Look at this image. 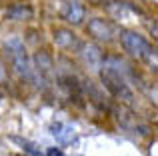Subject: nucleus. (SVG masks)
<instances>
[{"instance_id":"1","label":"nucleus","mask_w":158,"mask_h":156,"mask_svg":"<svg viewBox=\"0 0 158 156\" xmlns=\"http://www.w3.org/2000/svg\"><path fill=\"white\" fill-rule=\"evenodd\" d=\"M100 76H102V82H104L106 90L112 94L114 98H118V100H124V102H130L132 98H134V94H132V90L128 88L126 80L122 78L118 68H112V66H100Z\"/></svg>"},{"instance_id":"2","label":"nucleus","mask_w":158,"mask_h":156,"mask_svg":"<svg viewBox=\"0 0 158 156\" xmlns=\"http://www.w3.org/2000/svg\"><path fill=\"white\" fill-rule=\"evenodd\" d=\"M120 40H122L124 48H126V52H130L132 56H136V58H142V60H148V62L156 64V54H154V48H152V44L148 42V40H144L140 34H136V32H122L120 34Z\"/></svg>"},{"instance_id":"3","label":"nucleus","mask_w":158,"mask_h":156,"mask_svg":"<svg viewBox=\"0 0 158 156\" xmlns=\"http://www.w3.org/2000/svg\"><path fill=\"white\" fill-rule=\"evenodd\" d=\"M6 50L10 52L12 56V62H14L16 70L24 76H30V62H28V56H26V50H24V44L20 42L18 38H12L6 42Z\"/></svg>"},{"instance_id":"4","label":"nucleus","mask_w":158,"mask_h":156,"mask_svg":"<svg viewBox=\"0 0 158 156\" xmlns=\"http://www.w3.org/2000/svg\"><path fill=\"white\" fill-rule=\"evenodd\" d=\"M60 16L70 24H80L84 20V6L80 2H76V0H70V2H66L62 6Z\"/></svg>"},{"instance_id":"5","label":"nucleus","mask_w":158,"mask_h":156,"mask_svg":"<svg viewBox=\"0 0 158 156\" xmlns=\"http://www.w3.org/2000/svg\"><path fill=\"white\" fill-rule=\"evenodd\" d=\"M54 42L62 48H70V50H72V48L74 50L82 48V44H80V40L76 38V34L66 30V28H56V30H54Z\"/></svg>"},{"instance_id":"6","label":"nucleus","mask_w":158,"mask_h":156,"mask_svg":"<svg viewBox=\"0 0 158 156\" xmlns=\"http://www.w3.org/2000/svg\"><path fill=\"white\" fill-rule=\"evenodd\" d=\"M88 32H90V34H92L96 40H104V42L112 40V28H110V24H108L106 20H102V18L90 20Z\"/></svg>"},{"instance_id":"7","label":"nucleus","mask_w":158,"mask_h":156,"mask_svg":"<svg viewBox=\"0 0 158 156\" xmlns=\"http://www.w3.org/2000/svg\"><path fill=\"white\" fill-rule=\"evenodd\" d=\"M32 8L26 6V4H14V6H10L6 10V16L10 20H30L32 18Z\"/></svg>"},{"instance_id":"8","label":"nucleus","mask_w":158,"mask_h":156,"mask_svg":"<svg viewBox=\"0 0 158 156\" xmlns=\"http://www.w3.org/2000/svg\"><path fill=\"white\" fill-rule=\"evenodd\" d=\"M52 134L56 140H60L62 144H68L74 140V128L70 124H54L52 126Z\"/></svg>"},{"instance_id":"9","label":"nucleus","mask_w":158,"mask_h":156,"mask_svg":"<svg viewBox=\"0 0 158 156\" xmlns=\"http://www.w3.org/2000/svg\"><path fill=\"white\" fill-rule=\"evenodd\" d=\"M84 56H86V62L94 68H100L102 66V52L98 50V46L90 44V46L84 48Z\"/></svg>"},{"instance_id":"10","label":"nucleus","mask_w":158,"mask_h":156,"mask_svg":"<svg viewBox=\"0 0 158 156\" xmlns=\"http://www.w3.org/2000/svg\"><path fill=\"white\" fill-rule=\"evenodd\" d=\"M46 156H64V154H62L60 148H48L46 150Z\"/></svg>"},{"instance_id":"11","label":"nucleus","mask_w":158,"mask_h":156,"mask_svg":"<svg viewBox=\"0 0 158 156\" xmlns=\"http://www.w3.org/2000/svg\"><path fill=\"white\" fill-rule=\"evenodd\" d=\"M4 78V66H2V62H0V80Z\"/></svg>"}]
</instances>
